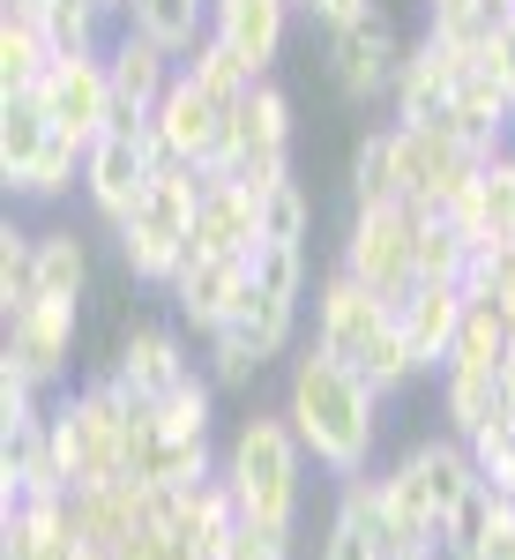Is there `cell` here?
<instances>
[{
	"label": "cell",
	"instance_id": "obj_1",
	"mask_svg": "<svg viewBox=\"0 0 515 560\" xmlns=\"http://www.w3.org/2000/svg\"><path fill=\"white\" fill-rule=\"evenodd\" d=\"M284 419L306 441V456L329 478H359L374 471V441H382V388L366 382L359 366L329 359L321 345H306L292 359L284 382Z\"/></svg>",
	"mask_w": 515,
	"mask_h": 560
},
{
	"label": "cell",
	"instance_id": "obj_2",
	"mask_svg": "<svg viewBox=\"0 0 515 560\" xmlns=\"http://www.w3.org/2000/svg\"><path fill=\"white\" fill-rule=\"evenodd\" d=\"M300 471H306V441L292 433L284 411H247L232 448H224V486L239 501V516L255 530H277L292 538L300 523Z\"/></svg>",
	"mask_w": 515,
	"mask_h": 560
},
{
	"label": "cell",
	"instance_id": "obj_3",
	"mask_svg": "<svg viewBox=\"0 0 515 560\" xmlns=\"http://www.w3.org/2000/svg\"><path fill=\"white\" fill-rule=\"evenodd\" d=\"M128 427H134V396L113 382V374H97L90 388H75V396L45 419L52 456H60V471H68L75 493L128 478Z\"/></svg>",
	"mask_w": 515,
	"mask_h": 560
},
{
	"label": "cell",
	"instance_id": "obj_4",
	"mask_svg": "<svg viewBox=\"0 0 515 560\" xmlns=\"http://www.w3.org/2000/svg\"><path fill=\"white\" fill-rule=\"evenodd\" d=\"M202 173H224V179H239V187H255V195L284 187L292 179V97L277 83H255L247 105L224 113V150Z\"/></svg>",
	"mask_w": 515,
	"mask_h": 560
},
{
	"label": "cell",
	"instance_id": "obj_5",
	"mask_svg": "<svg viewBox=\"0 0 515 560\" xmlns=\"http://www.w3.org/2000/svg\"><path fill=\"white\" fill-rule=\"evenodd\" d=\"M157 165H165L157 113H150L142 128H105L97 142H90V158H83V195H90V210L120 232V224L142 210V195H150V173H157Z\"/></svg>",
	"mask_w": 515,
	"mask_h": 560
},
{
	"label": "cell",
	"instance_id": "obj_6",
	"mask_svg": "<svg viewBox=\"0 0 515 560\" xmlns=\"http://www.w3.org/2000/svg\"><path fill=\"white\" fill-rule=\"evenodd\" d=\"M359 284H374L382 300H403L419 284V210L411 202H374V210H351L343 232V261Z\"/></svg>",
	"mask_w": 515,
	"mask_h": 560
},
{
	"label": "cell",
	"instance_id": "obj_7",
	"mask_svg": "<svg viewBox=\"0 0 515 560\" xmlns=\"http://www.w3.org/2000/svg\"><path fill=\"white\" fill-rule=\"evenodd\" d=\"M388 337H396V300H382L374 284H359L351 269H337V277L321 284V300H314V345L366 374Z\"/></svg>",
	"mask_w": 515,
	"mask_h": 560
},
{
	"label": "cell",
	"instance_id": "obj_8",
	"mask_svg": "<svg viewBox=\"0 0 515 560\" xmlns=\"http://www.w3.org/2000/svg\"><path fill=\"white\" fill-rule=\"evenodd\" d=\"M388 486L411 501V516L433 523V538H441V523L456 516V501L478 486V464H471V441L464 433H441V441H411L396 464H388Z\"/></svg>",
	"mask_w": 515,
	"mask_h": 560
},
{
	"label": "cell",
	"instance_id": "obj_9",
	"mask_svg": "<svg viewBox=\"0 0 515 560\" xmlns=\"http://www.w3.org/2000/svg\"><path fill=\"white\" fill-rule=\"evenodd\" d=\"M396 158H403V202L419 217H441L485 165L471 142L448 128H396Z\"/></svg>",
	"mask_w": 515,
	"mask_h": 560
},
{
	"label": "cell",
	"instance_id": "obj_10",
	"mask_svg": "<svg viewBox=\"0 0 515 560\" xmlns=\"http://www.w3.org/2000/svg\"><path fill=\"white\" fill-rule=\"evenodd\" d=\"M396 68H403V45H396V23H388L382 8H366V15H351L329 31V75L351 105H374L396 90Z\"/></svg>",
	"mask_w": 515,
	"mask_h": 560
},
{
	"label": "cell",
	"instance_id": "obj_11",
	"mask_svg": "<svg viewBox=\"0 0 515 560\" xmlns=\"http://www.w3.org/2000/svg\"><path fill=\"white\" fill-rule=\"evenodd\" d=\"M478 68V52H464V45L448 38H419L411 52H403V68H396V128H433L448 105H456V90H464V75Z\"/></svg>",
	"mask_w": 515,
	"mask_h": 560
},
{
	"label": "cell",
	"instance_id": "obj_12",
	"mask_svg": "<svg viewBox=\"0 0 515 560\" xmlns=\"http://www.w3.org/2000/svg\"><path fill=\"white\" fill-rule=\"evenodd\" d=\"M45 113H52V128L75 135V142H97V135L113 128V68H105V52H60L52 68H45Z\"/></svg>",
	"mask_w": 515,
	"mask_h": 560
},
{
	"label": "cell",
	"instance_id": "obj_13",
	"mask_svg": "<svg viewBox=\"0 0 515 560\" xmlns=\"http://www.w3.org/2000/svg\"><path fill=\"white\" fill-rule=\"evenodd\" d=\"M202 210H195V232H187V255L202 261H255L261 255V195L255 187H239V179L224 173H202Z\"/></svg>",
	"mask_w": 515,
	"mask_h": 560
},
{
	"label": "cell",
	"instance_id": "obj_14",
	"mask_svg": "<svg viewBox=\"0 0 515 560\" xmlns=\"http://www.w3.org/2000/svg\"><path fill=\"white\" fill-rule=\"evenodd\" d=\"M8 366H23L38 388H52L75 359V300H31L23 314H8Z\"/></svg>",
	"mask_w": 515,
	"mask_h": 560
},
{
	"label": "cell",
	"instance_id": "obj_15",
	"mask_svg": "<svg viewBox=\"0 0 515 560\" xmlns=\"http://www.w3.org/2000/svg\"><path fill=\"white\" fill-rule=\"evenodd\" d=\"M247 292H255V261H202L187 255V269L172 277V306H179V322H195L202 337H216L239 306H247Z\"/></svg>",
	"mask_w": 515,
	"mask_h": 560
},
{
	"label": "cell",
	"instance_id": "obj_16",
	"mask_svg": "<svg viewBox=\"0 0 515 560\" xmlns=\"http://www.w3.org/2000/svg\"><path fill=\"white\" fill-rule=\"evenodd\" d=\"M187 374H195V366H187V345H179L172 329H150V322H134L128 337H120L113 382L128 388L134 404H165V396L187 382Z\"/></svg>",
	"mask_w": 515,
	"mask_h": 560
},
{
	"label": "cell",
	"instance_id": "obj_17",
	"mask_svg": "<svg viewBox=\"0 0 515 560\" xmlns=\"http://www.w3.org/2000/svg\"><path fill=\"white\" fill-rule=\"evenodd\" d=\"M284 31H292V0H210V38L232 45L255 75L277 68Z\"/></svg>",
	"mask_w": 515,
	"mask_h": 560
},
{
	"label": "cell",
	"instance_id": "obj_18",
	"mask_svg": "<svg viewBox=\"0 0 515 560\" xmlns=\"http://www.w3.org/2000/svg\"><path fill=\"white\" fill-rule=\"evenodd\" d=\"M464 314H471V292H464V284H411V292L396 300V322H403V337L419 351V366H448Z\"/></svg>",
	"mask_w": 515,
	"mask_h": 560
},
{
	"label": "cell",
	"instance_id": "obj_19",
	"mask_svg": "<svg viewBox=\"0 0 515 560\" xmlns=\"http://www.w3.org/2000/svg\"><path fill=\"white\" fill-rule=\"evenodd\" d=\"M157 135H165V158H179V165H216V150H224V105L202 97L179 75L165 90V105H157Z\"/></svg>",
	"mask_w": 515,
	"mask_h": 560
},
{
	"label": "cell",
	"instance_id": "obj_20",
	"mask_svg": "<svg viewBox=\"0 0 515 560\" xmlns=\"http://www.w3.org/2000/svg\"><path fill=\"white\" fill-rule=\"evenodd\" d=\"M105 68H113V105H134V113H157L165 90L179 83V60L157 38H142V31H120L105 45Z\"/></svg>",
	"mask_w": 515,
	"mask_h": 560
},
{
	"label": "cell",
	"instance_id": "obj_21",
	"mask_svg": "<svg viewBox=\"0 0 515 560\" xmlns=\"http://www.w3.org/2000/svg\"><path fill=\"white\" fill-rule=\"evenodd\" d=\"M508 411V396H501V366H471V359H448L441 366V419L448 433H485L493 419Z\"/></svg>",
	"mask_w": 515,
	"mask_h": 560
},
{
	"label": "cell",
	"instance_id": "obj_22",
	"mask_svg": "<svg viewBox=\"0 0 515 560\" xmlns=\"http://www.w3.org/2000/svg\"><path fill=\"white\" fill-rule=\"evenodd\" d=\"M113 240H120V261H128L142 284H165L172 292V277L187 269V224H172V217H157V210H134Z\"/></svg>",
	"mask_w": 515,
	"mask_h": 560
},
{
	"label": "cell",
	"instance_id": "obj_23",
	"mask_svg": "<svg viewBox=\"0 0 515 560\" xmlns=\"http://www.w3.org/2000/svg\"><path fill=\"white\" fill-rule=\"evenodd\" d=\"M52 113H45V97L38 90H23V97H0V179L15 187V179L31 173L45 158V142H52Z\"/></svg>",
	"mask_w": 515,
	"mask_h": 560
},
{
	"label": "cell",
	"instance_id": "obj_24",
	"mask_svg": "<svg viewBox=\"0 0 515 560\" xmlns=\"http://www.w3.org/2000/svg\"><path fill=\"white\" fill-rule=\"evenodd\" d=\"M292 322H300V300H277V292H261V284H255V292H247V306H239L216 337H232V345L247 351L255 366H269L277 351L292 345Z\"/></svg>",
	"mask_w": 515,
	"mask_h": 560
},
{
	"label": "cell",
	"instance_id": "obj_25",
	"mask_svg": "<svg viewBox=\"0 0 515 560\" xmlns=\"http://www.w3.org/2000/svg\"><path fill=\"white\" fill-rule=\"evenodd\" d=\"M128 31L157 38L172 60H187L195 45L210 38V0H134V8H128Z\"/></svg>",
	"mask_w": 515,
	"mask_h": 560
},
{
	"label": "cell",
	"instance_id": "obj_26",
	"mask_svg": "<svg viewBox=\"0 0 515 560\" xmlns=\"http://www.w3.org/2000/svg\"><path fill=\"white\" fill-rule=\"evenodd\" d=\"M179 75L202 90V97H216L224 113H232V105H247V97H255V83H269V75H255V68H247V60H239L232 45H216V38L195 45V52L179 60Z\"/></svg>",
	"mask_w": 515,
	"mask_h": 560
},
{
	"label": "cell",
	"instance_id": "obj_27",
	"mask_svg": "<svg viewBox=\"0 0 515 560\" xmlns=\"http://www.w3.org/2000/svg\"><path fill=\"white\" fill-rule=\"evenodd\" d=\"M374 202H403V158H396V120L374 128L351 150V210H374Z\"/></svg>",
	"mask_w": 515,
	"mask_h": 560
},
{
	"label": "cell",
	"instance_id": "obj_28",
	"mask_svg": "<svg viewBox=\"0 0 515 560\" xmlns=\"http://www.w3.org/2000/svg\"><path fill=\"white\" fill-rule=\"evenodd\" d=\"M52 60H60V52H52V38H45L38 23H23V15H0V97H23V90H38Z\"/></svg>",
	"mask_w": 515,
	"mask_h": 560
},
{
	"label": "cell",
	"instance_id": "obj_29",
	"mask_svg": "<svg viewBox=\"0 0 515 560\" xmlns=\"http://www.w3.org/2000/svg\"><path fill=\"white\" fill-rule=\"evenodd\" d=\"M471 255L478 247L456 232V217H419V284H464Z\"/></svg>",
	"mask_w": 515,
	"mask_h": 560
},
{
	"label": "cell",
	"instance_id": "obj_30",
	"mask_svg": "<svg viewBox=\"0 0 515 560\" xmlns=\"http://www.w3.org/2000/svg\"><path fill=\"white\" fill-rule=\"evenodd\" d=\"M90 247L75 232H38V300H83Z\"/></svg>",
	"mask_w": 515,
	"mask_h": 560
},
{
	"label": "cell",
	"instance_id": "obj_31",
	"mask_svg": "<svg viewBox=\"0 0 515 560\" xmlns=\"http://www.w3.org/2000/svg\"><path fill=\"white\" fill-rule=\"evenodd\" d=\"M38 300V232L8 224L0 232V314H23Z\"/></svg>",
	"mask_w": 515,
	"mask_h": 560
},
{
	"label": "cell",
	"instance_id": "obj_32",
	"mask_svg": "<svg viewBox=\"0 0 515 560\" xmlns=\"http://www.w3.org/2000/svg\"><path fill=\"white\" fill-rule=\"evenodd\" d=\"M493 509H501V493L478 478L471 493L456 501V516L441 523V560H478V546H485V530H493Z\"/></svg>",
	"mask_w": 515,
	"mask_h": 560
},
{
	"label": "cell",
	"instance_id": "obj_33",
	"mask_svg": "<svg viewBox=\"0 0 515 560\" xmlns=\"http://www.w3.org/2000/svg\"><path fill=\"white\" fill-rule=\"evenodd\" d=\"M83 158H90V142H75V135H52V142H45V158H38L23 179H15V195H31V202L68 195V187L83 179Z\"/></svg>",
	"mask_w": 515,
	"mask_h": 560
},
{
	"label": "cell",
	"instance_id": "obj_34",
	"mask_svg": "<svg viewBox=\"0 0 515 560\" xmlns=\"http://www.w3.org/2000/svg\"><path fill=\"white\" fill-rule=\"evenodd\" d=\"M210 404H216V382L210 374H187V382L172 388L165 404H150V411H157V427L179 433V441H210Z\"/></svg>",
	"mask_w": 515,
	"mask_h": 560
},
{
	"label": "cell",
	"instance_id": "obj_35",
	"mask_svg": "<svg viewBox=\"0 0 515 560\" xmlns=\"http://www.w3.org/2000/svg\"><path fill=\"white\" fill-rule=\"evenodd\" d=\"M508 314L493 300H471V314H464V329H456V351L448 359H471V366H501L508 359Z\"/></svg>",
	"mask_w": 515,
	"mask_h": 560
},
{
	"label": "cell",
	"instance_id": "obj_36",
	"mask_svg": "<svg viewBox=\"0 0 515 560\" xmlns=\"http://www.w3.org/2000/svg\"><path fill=\"white\" fill-rule=\"evenodd\" d=\"M471 464L501 501H515V427H508V411H501L485 433H471Z\"/></svg>",
	"mask_w": 515,
	"mask_h": 560
},
{
	"label": "cell",
	"instance_id": "obj_37",
	"mask_svg": "<svg viewBox=\"0 0 515 560\" xmlns=\"http://www.w3.org/2000/svg\"><path fill=\"white\" fill-rule=\"evenodd\" d=\"M255 284H261V292H277V300H300V292H306V240H261Z\"/></svg>",
	"mask_w": 515,
	"mask_h": 560
},
{
	"label": "cell",
	"instance_id": "obj_38",
	"mask_svg": "<svg viewBox=\"0 0 515 560\" xmlns=\"http://www.w3.org/2000/svg\"><path fill=\"white\" fill-rule=\"evenodd\" d=\"M38 396H45V388L31 382L23 366H8V359H0V433H31V427H45L52 411H45Z\"/></svg>",
	"mask_w": 515,
	"mask_h": 560
},
{
	"label": "cell",
	"instance_id": "obj_39",
	"mask_svg": "<svg viewBox=\"0 0 515 560\" xmlns=\"http://www.w3.org/2000/svg\"><path fill=\"white\" fill-rule=\"evenodd\" d=\"M321 560H388V546L374 538V523H366V516L337 509V516H329V538H321Z\"/></svg>",
	"mask_w": 515,
	"mask_h": 560
},
{
	"label": "cell",
	"instance_id": "obj_40",
	"mask_svg": "<svg viewBox=\"0 0 515 560\" xmlns=\"http://www.w3.org/2000/svg\"><path fill=\"white\" fill-rule=\"evenodd\" d=\"M261 240H306V187L284 179L261 195Z\"/></svg>",
	"mask_w": 515,
	"mask_h": 560
},
{
	"label": "cell",
	"instance_id": "obj_41",
	"mask_svg": "<svg viewBox=\"0 0 515 560\" xmlns=\"http://www.w3.org/2000/svg\"><path fill=\"white\" fill-rule=\"evenodd\" d=\"M478 68H485V75L515 97V8L493 23V38H485V52H478Z\"/></svg>",
	"mask_w": 515,
	"mask_h": 560
},
{
	"label": "cell",
	"instance_id": "obj_42",
	"mask_svg": "<svg viewBox=\"0 0 515 560\" xmlns=\"http://www.w3.org/2000/svg\"><path fill=\"white\" fill-rule=\"evenodd\" d=\"M0 560H45V538L31 530L23 509H0Z\"/></svg>",
	"mask_w": 515,
	"mask_h": 560
},
{
	"label": "cell",
	"instance_id": "obj_43",
	"mask_svg": "<svg viewBox=\"0 0 515 560\" xmlns=\"http://www.w3.org/2000/svg\"><path fill=\"white\" fill-rule=\"evenodd\" d=\"M224 560H292V538H277V530H255V523H239V538H232V553Z\"/></svg>",
	"mask_w": 515,
	"mask_h": 560
},
{
	"label": "cell",
	"instance_id": "obj_44",
	"mask_svg": "<svg viewBox=\"0 0 515 560\" xmlns=\"http://www.w3.org/2000/svg\"><path fill=\"white\" fill-rule=\"evenodd\" d=\"M478 560H515V501H501V509H493V530H485Z\"/></svg>",
	"mask_w": 515,
	"mask_h": 560
},
{
	"label": "cell",
	"instance_id": "obj_45",
	"mask_svg": "<svg viewBox=\"0 0 515 560\" xmlns=\"http://www.w3.org/2000/svg\"><path fill=\"white\" fill-rule=\"evenodd\" d=\"M366 8H374V0H306V15H321L329 31H337V23H351V15H366Z\"/></svg>",
	"mask_w": 515,
	"mask_h": 560
},
{
	"label": "cell",
	"instance_id": "obj_46",
	"mask_svg": "<svg viewBox=\"0 0 515 560\" xmlns=\"http://www.w3.org/2000/svg\"><path fill=\"white\" fill-rule=\"evenodd\" d=\"M388 560H441V546H419V553H388Z\"/></svg>",
	"mask_w": 515,
	"mask_h": 560
},
{
	"label": "cell",
	"instance_id": "obj_47",
	"mask_svg": "<svg viewBox=\"0 0 515 560\" xmlns=\"http://www.w3.org/2000/svg\"><path fill=\"white\" fill-rule=\"evenodd\" d=\"M179 560H202V553H187V546H179Z\"/></svg>",
	"mask_w": 515,
	"mask_h": 560
},
{
	"label": "cell",
	"instance_id": "obj_48",
	"mask_svg": "<svg viewBox=\"0 0 515 560\" xmlns=\"http://www.w3.org/2000/svg\"><path fill=\"white\" fill-rule=\"evenodd\" d=\"M426 8H448V0H426Z\"/></svg>",
	"mask_w": 515,
	"mask_h": 560
},
{
	"label": "cell",
	"instance_id": "obj_49",
	"mask_svg": "<svg viewBox=\"0 0 515 560\" xmlns=\"http://www.w3.org/2000/svg\"><path fill=\"white\" fill-rule=\"evenodd\" d=\"M508 427H515V404H508Z\"/></svg>",
	"mask_w": 515,
	"mask_h": 560
},
{
	"label": "cell",
	"instance_id": "obj_50",
	"mask_svg": "<svg viewBox=\"0 0 515 560\" xmlns=\"http://www.w3.org/2000/svg\"><path fill=\"white\" fill-rule=\"evenodd\" d=\"M292 8H306V0H292Z\"/></svg>",
	"mask_w": 515,
	"mask_h": 560
},
{
	"label": "cell",
	"instance_id": "obj_51",
	"mask_svg": "<svg viewBox=\"0 0 515 560\" xmlns=\"http://www.w3.org/2000/svg\"><path fill=\"white\" fill-rule=\"evenodd\" d=\"M508 8H515V0H508Z\"/></svg>",
	"mask_w": 515,
	"mask_h": 560
}]
</instances>
